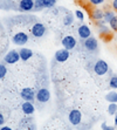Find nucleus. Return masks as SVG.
<instances>
[{"instance_id":"obj_23","label":"nucleus","mask_w":117,"mask_h":130,"mask_svg":"<svg viewBox=\"0 0 117 130\" xmlns=\"http://www.w3.org/2000/svg\"><path fill=\"white\" fill-rule=\"evenodd\" d=\"M109 86L112 89H117V76H112L109 81Z\"/></svg>"},{"instance_id":"obj_4","label":"nucleus","mask_w":117,"mask_h":130,"mask_svg":"<svg viewBox=\"0 0 117 130\" xmlns=\"http://www.w3.org/2000/svg\"><path fill=\"white\" fill-rule=\"evenodd\" d=\"M84 48L87 49L89 52H96L97 48H98V42H97V40L94 38V36H89L88 39L84 40Z\"/></svg>"},{"instance_id":"obj_17","label":"nucleus","mask_w":117,"mask_h":130,"mask_svg":"<svg viewBox=\"0 0 117 130\" xmlns=\"http://www.w3.org/2000/svg\"><path fill=\"white\" fill-rule=\"evenodd\" d=\"M115 11L114 9H108V11H105L104 12V15H103V20H104L105 24H109L111 21V19L115 17Z\"/></svg>"},{"instance_id":"obj_6","label":"nucleus","mask_w":117,"mask_h":130,"mask_svg":"<svg viewBox=\"0 0 117 130\" xmlns=\"http://www.w3.org/2000/svg\"><path fill=\"white\" fill-rule=\"evenodd\" d=\"M12 40L16 46H24L28 41V35L26 33H24V32H19V33H16L13 36Z\"/></svg>"},{"instance_id":"obj_9","label":"nucleus","mask_w":117,"mask_h":130,"mask_svg":"<svg viewBox=\"0 0 117 130\" xmlns=\"http://www.w3.org/2000/svg\"><path fill=\"white\" fill-rule=\"evenodd\" d=\"M19 8L21 12H29L34 8V0H20Z\"/></svg>"},{"instance_id":"obj_13","label":"nucleus","mask_w":117,"mask_h":130,"mask_svg":"<svg viewBox=\"0 0 117 130\" xmlns=\"http://www.w3.org/2000/svg\"><path fill=\"white\" fill-rule=\"evenodd\" d=\"M98 32H99V35L102 36L103 39L105 40H109L111 38V34H112V30H111V28L107 27L105 25H103V26H101V27H98Z\"/></svg>"},{"instance_id":"obj_26","label":"nucleus","mask_w":117,"mask_h":130,"mask_svg":"<svg viewBox=\"0 0 117 130\" xmlns=\"http://www.w3.org/2000/svg\"><path fill=\"white\" fill-rule=\"evenodd\" d=\"M75 15H76V18L80 20V21H83L84 20V14L80 11V9H77V11H75Z\"/></svg>"},{"instance_id":"obj_8","label":"nucleus","mask_w":117,"mask_h":130,"mask_svg":"<svg viewBox=\"0 0 117 130\" xmlns=\"http://www.w3.org/2000/svg\"><path fill=\"white\" fill-rule=\"evenodd\" d=\"M76 39L74 38V36L72 35H67L64 36L62 39V46H63V48H66L68 49V51H70V49H73L74 47L76 46Z\"/></svg>"},{"instance_id":"obj_7","label":"nucleus","mask_w":117,"mask_h":130,"mask_svg":"<svg viewBox=\"0 0 117 130\" xmlns=\"http://www.w3.org/2000/svg\"><path fill=\"white\" fill-rule=\"evenodd\" d=\"M69 122L73 124V125H78V124L81 123V120H82V114L78 110H76V109H74V110H72V111L69 112Z\"/></svg>"},{"instance_id":"obj_3","label":"nucleus","mask_w":117,"mask_h":130,"mask_svg":"<svg viewBox=\"0 0 117 130\" xmlns=\"http://www.w3.org/2000/svg\"><path fill=\"white\" fill-rule=\"evenodd\" d=\"M20 59V54H19L16 51H9L5 56H4V61L8 64H13V63H16Z\"/></svg>"},{"instance_id":"obj_2","label":"nucleus","mask_w":117,"mask_h":130,"mask_svg":"<svg viewBox=\"0 0 117 130\" xmlns=\"http://www.w3.org/2000/svg\"><path fill=\"white\" fill-rule=\"evenodd\" d=\"M32 34H33V36H35V38H41V36H43L46 34V30H47V28H46V26L43 24H41V22H35V24L32 26Z\"/></svg>"},{"instance_id":"obj_22","label":"nucleus","mask_w":117,"mask_h":130,"mask_svg":"<svg viewBox=\"0 0 117 130\" xmlns=\"http://www.w3.org/2000/svg\"><path fill=\"white\" fill-rule=\"evenodd\" d=\"M108 112L109 115H115L117 112V104L116 103H110L108 107Z\"/></svg>"},{"instance_id":"obj_31","label":"nucleus","mask_w":117,"mask_h":130,"mask_svg":"<svg viewBox=\"0 0 117 130\" xmlns=\"http://www.w3.org/2000/svg\"><path fill=\"white\" fill-rule=\"evenodd\" d=\"M0 130H12V129H11L9 127H1L0 128Z\"/></svg>"},{"instance_id":"obj_5","label":"nucleus","mask_w":117,"mask_h":130,"mask_svg":"<svg viewBox=\"0 0 117 130\" xmlns=\"http://www.w3.org/2000/svg\"><path fill=\"white\" fill-rule=\"evenodd\" d=\"M35 99L39 101V102H41V103H46V102H48L49 99H51V93H49L48 89H46V88H41V89L38 90V93H36Z\"/></svg>"},{"instance_id":"obj_12","label":"nucleus","mask_w":117,"mask_h":130,"mask_svg":"<svg viewBox=\"0 0 117 130\" xmlns=\"http://www.w3.org/2000/svg\"><path fill=\"white\" fill-rule=\"evenodd\" d=\"M77 34L82 40H86V39H88L89 36H91V30H90V28L88 27L87 25H81V26L77 28Z\"/></svg>"},{"instance_id":"obj_29","label":"nucleus","mask_w":117,"mask_h":130,"mask_svg":"<svg viewBox=\"0 0 117 130\" xmlns=\"http://www.w3.org/2000/svg\"><path fill=\"white\" fill-rule=\"evenodd\" d=\"M111 6H112V9L117 12V0H114V1H112V4H111Z\"/></svg>"},{"instance_id":"obj_19","label":"nucleus","mask_w":117,"mask_h":130,"mask_svg":"<svg viewBox=\"0 0 117 130\" xmlns=\"http://www.w3.org/2000/svg\"><path fill=\"white\" fill-rule=\"evenodd\" d=\"M73 21H74V15H73L72 13H68L67 15H64V18H63V25H64V26L72 25Z\"/></svg>"},{"instance_id":"obj_27","label":"nucleus","mask_w":117,"mask_h":130,"mask_svg":"<svg viewBox=\"0 0 117 130\" xmlns=\"http://www.w3.org/2000/svg\"><path fill=\"white\" fill-rule=\"evenodd\" d=\"M105 0H89V3L91 4V5H94V6H98V5H102V4H104Z\"/></svg>"},{"instance_id":"obj_24","label":"nucleus","mask_w":117,"mask_h":130,"mask_svg":"<svg viewBox=\"0 0 117 130\" xmlns=\"http://www.w3.org/2000/svg\"><path fill=\"white\" fill-rule=\"evenodd\" d=\"M7 74V68L3 63H0V79H4L5 75Z\"/></svg>"},{"instance_id":"obj_10","label":"nucleus","mask_w":117,"mask_h":130,"mask_svg":"<svg viewBox=\"0 0 117 130\" xmlns=\"http://www.w3.org/2000/svg\"><path fill=\"white\" fill-rule=\"evenodd\" d=\"M20 95L25 101H29V102H32V101L35 99L36 94L34 93V90L32 89V88H24V89L21 90Z\"/></svg>"},{"instance_id":"obj_16","label":"nucleus","mask_w":117,"mask_h":130,"mask_svg":"<svg viewBox=\"0 0 117 130\" xmlns=\"http://www.w3.org/2000/svg\"><path fill=\"white\" fill-rule=\"evenodd\" d=\"M103 15H104V12L99 8H95V9H93V12H91V18H93L95 21L103 20Z\"/></svg>"},{"instance_id":"obj_20","label":"nucleus","mask_w":117,"mask_h":130,"mask_svg":"<svg viewBox=\"0 0 117 130\" xmlns=\"http://www.w3.org/2000/svg\"><path fill=\"white\" fill-rule=\"evenodd\" d=\"M34 8L35 11H42L45 7V0H34Z\"/></svg>"},{"instance_id":"obj_25","label":"nucleus","mask_w":117,"mask_h":130,"mask_svg":"<svg viewBox=\"0 0 117 130\" xmlns=\"http://www.w3.org/2000/svg\"><path fill=\"white\" fill-rule=\"evenodd\" d=\"M56 0H45V7L46 8H52L55 6Z\"/></svg>"},{"instance_id":"obj_21","label":"nucleus","mask_w":117,"mask_h":130,"mask_svg":"<svg viewBox=\"0 0 117 130\" xmlns=\"http://www.w3.org/2000/svg\"><path fill=\"white\" fill-rule=\"evenodd\" d=\"M109 26H110L112 32H117V14L111 19V21L109 22Z\"/></svg>"},{"instance_id":"obj_14","label":"nucleus","mask_w":117,"mask_h":130,"mask_svg":"<svg viewBox=\"0 0 117 130\" xmlns=\"http://www.w3.org/2000/svg\"><path fill=\"white\" fill-rule=\"evenodd\" d=\"M21 109H22V111H24L26 115H32V114L35 111V108H34V106L29 101H25V102L22 103V106H21Z\"/></svg>"},{"instance_id":"obj_1","label":"nucleus","mask_w":117,"mask_h":130,"mask_svg":"<svg viewBox=\"0 0 117 130\" xmlns=\"http://www.w3.org/2000/svg\"><path fill=\"white\" fill-rule=\"evenodd\" d=\"M94 72L96 73L97 75L102 76L109 72V66L104 60H98L94 66Z\"/></svg>"},{"instance_id":"obj_32","label":"nucleus","mask_w":117,"mask_h":130,"mask_svg":"<svg viewBox=\"0 0 117 130\" xmlns=\"http://www.w3.org/2000/svg\"><path fill=\"white\" fill-rule=\"evenodd\" d=\"M114 122H115V127H117V115L115 116V120H114Z\"/></svg>"},{"instance_id":"obj_11","label":"nucleus","mask_w":117,"mask_h":130,"mask_svg":"<svg viewBox=\"0 0 117 130\" xmlns=\"http://www.w3.org/2000/svg\"><path fill=\"white\" fill-rule=\"evenodd\" d=\"M68 58H69V51L66 48L59 49L55 53V60L57 62H64V61L68 60Z\"/></svg>"},{"instance_id":"obj_18","label":"nucleus","mask_w":117,"mask_h":130,"mask_svg":"<svg viewBox=\"0 0 117 130\" xmlns=\"http://www.w3.org/2000/svg\"><path fill=\"white\" fill-rule=\"evenodd\" d=\"M105 100L109 103H117V93L116 91H110L105 95Z\"/></svg>"},{"instance_id":"obj_15","label":"nucleus","mask_w":117,"mask_h":130,"mask_svg":"<svg viewBox=\"0 0 117 130\" xmlns=\"http://www.w3.org/2000/svg\"><path fill=\"white\" fill-rule=\"evenodd\" d=\"M19 54H20V59L22 61H28L33 56V52L28 48H21L19 51Z\"/></svg>"},{"instance_id":"obj_28","label":"nucleus","mask_w":117,"mask_h":130,"mask_svg":"<svg viewBox=\"0 0 117 130\" xmlns=\"http://www.w3.org/2000/svg\"><path fill=\"white\" fill-rule=\"evenodd\" d=\"M102 129L103 130H115L112 127H109V125H107V123H103L102 124Z\"/></svg>"},{"instance_id":"obj_30","label":"nucleus","mask_w":117,"mask_h":130,"mask_svg":"<svg viewBox=\"0 0 117 130\" xmlns=\"http://www.w3.org/2000/svg\"><path fill=\"white\" fill-rule=\"evenodd\" d=\"M4 123H5V118H4L3 114H0V127H1V125H4Z\"/></svg>"}]
</instances>
